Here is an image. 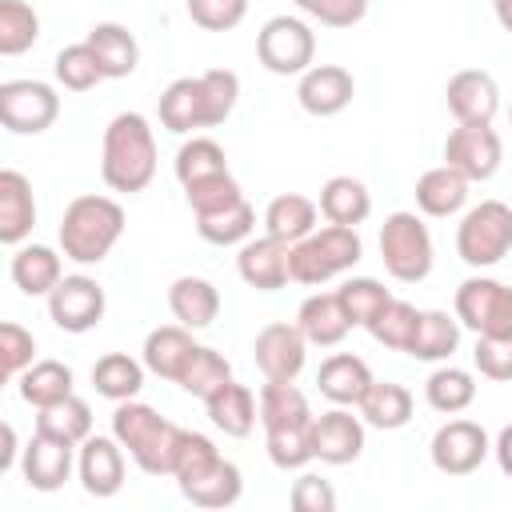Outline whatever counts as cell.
<instances>
[{
    "label": "cell",
    "instance_id": "obj_49",
    "mask_svg": "<svg viewBox=\"0 0 512 512\" xmlns=\"http://www.w3.org/2000/svg\"><path fill=\"white\" fill-rule=\"evenodd\" d=\"M28 364H36V336L28 328H20L16 320L0 324V372L8 380H16Z\"/></svg>",
    "mask_w": 512,
    "mask_h": 512
},
{
    "label": "cell",
    "instance_id": "obj_2",
    "mask_svg": "<svg viewBox=\"0 0 512 512\" xmlns=\"http://www.w3.org/2000/svg\"><path fill=\"white\" fill-rule=\"evenodd\" d=\"M100 176L112 192H144L156 176V136L140 112H120L104 128Z\"/></svg>",
    "mask_w": 512,
    "mask_h": 512
},
{
    "label": "cell",
    "instance_id": "obj_6",
    "mask_svg": "<svg viewBox=\"0 0 512 512\" xmlns=\"http://www.w3.org/2000/svg\"><path fill=\"white\" fill-rule=\"evenodd\" d=\"M380 260L392 280L400 284H420L432 272V232L416 212H392L380 224Z\"/></svg>",
    "mask_w": 512,
    "mask_h": 512
},
{
    "label": "cell",
    "instance_id": "obj_5",
    "mask_svg": "<svg viewBox=\"0 0 512 512\" xmlns=\"http://www.w3.org/2000/svg\"><path fill=\"white\" fill-rule=\"evenodd\" d=\"M364 256V240L356 228H344V224H324V228H312L304 240H296L288 248V272L296 284H328L332 276L356 268Z\"/></svg>",
    "mask_w": 512,
    "mask_h": 512
},
{
    "label": "cell",
    "instance_id": "obj_29",
    "mask_svg": "<svg viewBox=\"0 0 512 512\" xmlns=\"http://www.w3.org/2000/svg\"><path fill=\"white\" fill-rule=\"evenodd\" d=\"M168 308H172L176 324L196 332V328H208L220 316V292L204 276H176L172 288H168Z\"/></svg>",
    "mask_w": 512,
    "mask_h": 512
},
{
    "label": "cell",
    "instance_id": "obj_45",
    "mask_svg": "<svg viewBox=\"0 0 512 512\" xmlns=\"http://www.w3.org/2000/svg\"><path fill=\"white\" fill-rule=\"evenodd\" d=\"M228 380H232V364H228L216 348H204V344H200V348L192 352V360H188V368L180 372L176 384H180L188 396L208 400V396H212L220 384H228Z\"/></svg>",
    "mask_w": 512,
    "mask_h": 512
},
{
    "label": "cell",
    "instance_id": "obj_23",
    "mask_svg": "<svg viewBox=\"0 0 512 512\" xmlns=\"http://www.w3.org/2000/svg\"><path fill=\"white\" fill-rule=\"evenodd\" d=\"M372 380H376L372 368L352 352H332L316 372L320 396L332 400V404H344V408H356L364 400V392L372 388Z\"/></svg>",
    "mask_w": 512,
    "mask_h": 512
},
{
    "label": "cell",
    "instance_id": "obj_9",
    "mask_svg": "<svg viewBox=\"0 0 512 512\" xmlns=\"http://www.w3.org/2000/svg\"><path fill=\"white\" fill-rule=\"evenodd\" d=\"M456 320L472 328L476 336H500L512 332V284L492 276H468L456 288Z\"/></svg>",
    "mask_w": 512,
    "mask_h": 512
},
{
    "label": "cell",
    "instance_id": "obj_48",
    "mask_svg": "<svg viewBox=\"0 0 512 512\" xmlns=\"http://www.w3.org/2000/svg\"><path fill=\"white\" fill-rule=\"evenodd\" d=\"M184 200H188L192 216H208V212H220V208L244 200V192H240V184H236L232 172H216V176H204V180L188 184L184 188Z\"/></svg>",
    "mask_w": 512,
    "mask_h": 512
},
{
    "label": "cell",
    "instance_id": "obj_34",
    "mask_svg": "<svg viewBox=\"0 0 512 512\" xmlns=\"http://www.w3.org/2000/svg\"><path fill=\"white\" fill-rule=\"evenodd\" d=\"M316 212H320L316 200H308L300 192H280L264 208V232L276 236V240H284V244H296V240H304L316 228Z\"/></svg>",
    "mask_w": 512,
    "mask_h": 512
},
{
    "label": "cell",
    "instance_id": "obj_4",
    "mask_svg": "<svg viewBox=\"0 0 512 512\" xmlns=\"http://www.w3.org/2000/svg\"><path fill=\"white\" fill-rule=\"evenodd\" d=\"M112 436L124 444V452L132 456V464L140 472L172 476V452H176L180 428L172 420H164L152 404L120 400L116 412H112Z\"/></svg>",
    "mask_w": 512,
    "mask_h": 512
},
{
    "label": "cell",
    "instance_id": "obj_33",
    "mask_svg": "<svg viewBox=\"0 0 512 512\" xmlns=\"http://www.w3.org/2000/svg\"><path fill=\"white\" fill-rule=\"evenodd\" d=\"M260 424H264V432L312 424L308 396L296 388V380H264V388H260Z\"/></svg>",
    "mask_w": 512,
    "mask_h": 512
},
{
    "label": "cell",
    "instance_id": "obj_54",
    "mask_svg": "<svg viewBox=\"0 0 512 512\" xmlns=\"http://www.w3.org/2000/svg\"><path fill=\"white\" fill-rule=\"evenodd\" d=\"M492 452H496V464H500V472L512 480V424H504V428H500V436H496Z\"/></svg>",
    "mask_w": 512,
    "mask_h": 512
},
{
    "label": "cell",
    "instance_id": "obj_50",
    "mask_svg": "<svg viewBox=\"0 0 512 512\" xmlns=\"http://www.w3.org/2000/svg\"><path fill=\"white\" fill-rule=\"evenodd\" d=\"M472 364H476L480 376H488V380H496V384H508V380H512V332L476 336Z\"/></svg>",
    "mask_w": 512,
    "mask_h": 512
},
{
    "label": "cell",
    "instance_id": "obj_56",
    "mask_svg": "<svg viewBox=\"0 0 512 512\" xmlns=\"http://www.w3.org/2000/svg\"><path fill=\"white\" fill-rule=\"evenodd\" d=\"M492 12H496V20H500V28L512 32V0H492Z\"/></svg>",
    "mask_w": 512,
    "mask_h": 512
},
{
    "label": "cell",
    "instance_id": "obj_57",
    "mask_svg": "<svg viewBox=\"0 0 512 512\" xmlns=\"http://www.w3.org/2000/svg\"><path fill=\"white\" fill-rule=\"evenodd\" d=\"M508 120H512V108H508Z\"/></svg>",
    "mask_w": 512,
    "mask_h": 512
},
{
    "label": "cell",
    "instance_id": "obj_17",
    "mask_svg": "<svg viewBox=\"0 0 512 512\" xmlns=\"http://www.w3.org/2000/svg\"><path fill=\"white\" fill-rule=\"evenodd\" d=\"M72 464H76V444L56 440V436H48V432H36V436L24 444L20 476H24V484L36 488V492H56V488H64V480L72 476Z\"/></svg>",
    "mask_w": 512,
    "mask_h": 512
},
{
    "label": "cell",
    "instance_id": "obj_51",
    "mask_svg": "<svg viewBox=\"0 0 512 512\" xmlns=\"http://www.w3.org/2000/svg\"><path fill=\"white\" fill-rule=\"evenodd\" d=\"M192 24H200L204 32H228L244 20L248 0H184Z\"/></svg>",
    "mask_w": 512,
    "mask_h": 512
},
{
    "label": "cell",
    "instance_id": "obj_37",
    "mask_svg": "<svg viewBox=\"0 0 512 512\" xmlns=\"http://www.w3.org/2000/svg\"><path fill=\"white\" fill-rule=\"evenodd\" d=\"M72 368L64 360H36L28 364L20 376H16V388H20V400L32 404V408H48L64 396H72Z\"/></svg>",
    "mask_w": 512,
    "mask_h": 512
},
{
    "label": "cell",
    "instance_id": "obj_14",
    "mask_svg": "<svg viewBox=\"0 0 512 512\" xmlns=\"http://www.w3.org/2000/svg\"><path fill=\"white\" fill-rule=\"evenodd\" d=\"M252 356H256V368L264 372V380H296L308 360V340H304L300 324L276 320L256 332Z\"/></svg>",
    "mask_w": 512,
    "mask_h": 512
},
{
    "label": "cell",
    "instance_id": "obj_22",
    "mask_svg": "<svg viewBox=\"0 0 512 512\" xmlns=\"http://www.w3.org/2000/svg\"><path fill=\"white\" fill-rule=\"evenodd\" d=\"M36 228V196L24 172L4 168L0 172V240L8 248H20L24 236Z\"/></svg>",
    "mask_w": 512,
    "mask_h": 512
},
{
    "label": "cell",
    "instance_id": "obj_31",
    "mask_svg": "<svg viewBox=\"0 0 512 512\" xmlns=\"http://www.w3.org/2000/svg\"><path fill=\"white\" fill-rule=\"evenodd\" d=\"M320 216L328 224H344V228H356L372 216V192L364 180L356 176H332L324 188H320Z\"/></svg>",
    "mask_w": 512,
    "mask_h": 512
},
{
    "label": "cell",
    "instance_id": "obj_25",
    "mask_svg": "<svg viewBox=\"0 0 512 512\" xmlns=\"http://www.w3.org/2000/svg\"><path fill=\"white\" fill-rule=\"evenodd\" d=\"M468 176L464 172H456L452 164H440V168H428L420 180H416V188H412V196H416V208L424 212V216H436V220H444V216H456L464 204H468Z\"/></svg>",
    "mask_w": 512,
    "mask_h": 512
},
{
    "label": "cell",
    "instance_id": "obj_16",
    "mask_svg": "<svg viewBox=\"0 0 512 512\" xmlns=\"http://www.w3.org/2000/svg\"><path fill=\"white\" fill-rule=\"evenodd\" d=\"M76 476L88 496H116L124 488V444L116 436H88L76 452Z\"/></svg>",
    "mask_w": 512,
    "mask_h": 512
},
{
    "label": "cell",
    "instance_id": "obj_20",
    "mask_svg": "<svg viewBox=\"0 0 512 512\" xmlns=\"http://www.w3.org/2000/svg\"><path fill=\"white\" fill-rule=\"evenodd\" d=\"M288 248L292 244H284V240H276V236H248L244 244H240V252H236V272H240V280L248 284V288H256V292H276V288H284L288 280H292V272H288Z\"/></svg>",
    "mask_w": 512,
    "mask_h": 512
},
{
    "label": "cell",
    "instance_id": "obj_38",
    "mask_svg": "<svg viewBox=\"0 0 512 512\" xmlns=\"http://www.w3.org/2000/svg\"><path fill=\"white\" fill-rule=\"evenodd\" d=\"M36 432H48L56 440H68V444H84L92 436V408L88 400H80L76 392L48 404V408H36Z\"/></svg>",
    "mask_w": 512,
    "mask_h": 512
},
{
    "label": "cell",
    "instance_id": "obj_15",
    "mask_svg": "<svg viewBox=\"0 0 512 512\" xmlns=\"http://www.w3.org/2000/svg\"><path fill=\"white\" fill-rule=\"evenodd\" d=\"M364 452V420L352 416L344 404L312 416V456L320 464H352Z\"/></svg>",
    "mask_w": 512,
    "mask_h": 512
},
{
    "label": "cell",
    "instance_id": "obj_27",
    "mask_svg": "<svg viewBox=\"0 0 512 512\" xmlns=\"http://www.w3.org/2000/svg\"><path fill=\"white\" fill-rule=\"evenodd\" d=\"M204 408H208V420L224 436H236V440H244L256 428V420H260V396H252V388L248 384H236V380L220 384L204 400Z\"/></svg>",
    "mask_w": 512,
    "mask_h": 512
},
{
    "label": "cell",
    "instance_id": "obj_10",
    "mask_svg": "<svg viewBox=\"0 0 512 512\" xmlns=\"http://www.w3.org/2000/svg\"><path fill=\"white\" fill-rule=\"evenodd\" d=\"M60 96L44 80H4L0 84V124L16 136H40L56 124Z\"/></svg>",
    "mask_w": 512,
    "mask_h": 512
},
{
    "label": "cell",
    "instance_id": "obj_43",
    "mask_svg": "<svg viewBox=\"0 0 512 512\" xmlns=\"http://www.w3.org/2000/svg\"><path fill=\"white\" fill-rule=\"evenodd\" d=\"M40 40V16L24 0H0V56H20Z\"/></svg>",
    "mask_w": 512,
    "mask_h": 512
},
{
    "label": "cell",
    "instance_id": "obj_55",
    "mask_svg": "<svg viewBox=\"0 0 512 512\" xmlns=\"http://www.w3.org/2000/svg\"><path fill=\"white\" fill-rule=\"evenodd\" d=\"M0 436H4V448H0V468L8 472V468H16V456H24V448L16 444V428H12V424H4V428H0Z\"/></svg>",
    "mask_w": 512,
    "mask_h": 512
},
{
    "label": "cell",
    "instance_id": "obj_3",
    "mask_svg": "<svg viewBox=\"0 0 512 512\" xmlns=\"http://www.w3.org/2000/svg\"><path fill=\"white\" fill-rule=\"evenodd\" d=\"M60 252L72 264H100L124 236V208L112 196H76L60 216Z\"/></svg>",
    "mask_w": 512,
    "mask_h": 512
},
{
    "label": "cell",
    "instance_id": "obj_30",
    "mask_svg": "<svg viewBox=\"0 0 512 512\" xmlns=\"http://www.w3.org/2000/svg\"><path fill=\"white\" fill-rule=\"evenodd\" d=\"M8 272H12V284L24 296H48L64 280V264H60L56 248H48V244H20L12 252Z\"/></svg>",
    "mask_w": 512,
    "mask_h": 512
},
{
    "label": "cell",
    "instance_id": "obj_13",
    "mask_svg": "<svg viewBox=\"0 0 512 512\" xmlns=\"http://www.w3.org/2000/svg\"><path fill=\"white\" fill-rule=\"evenodd\" d=\"M500 160H504V144H500V132L492 124H456L444 140V164L464 172L472 184L492 180Z\"/></svg>",
    "mask_w": 512,
    "mask_h": 512
},
{
    "label": "cell",
    "instance_id": "obj_7",
    "mask_svg": "<svg viewBox=\"0 0 512 512\" xmlns=\"http://www.w3.org/2000/svg\"><path fill=\"white\" fill-rule=\"evenodd\" d=\"M512 252V208L504 200H480L456 224V256L468 268H492Z\"/></svg>",
    "mask_w": 512,
    "mask_h": 512
},
{
    "label": "cell",
    "instance_id": "obj_24",
    "mask_svg": "<svg viewBox=\"0 0 512 512\" xmlns=\"http://www.w3.org/2000/svg\"><path fill=\"white\" fill-rule=\"evenodd\" d=\"M244 492V476L232 460L216 456L208 468H200L196 476L180 480V496L192 500L196 508H232Z\"/></svg>",
    "mask_w": 512,
    "mask_h": 512
},
{
    "label": "cell",
    "instance_id": "obj_12",
    "mask_svg": "<svg viewBox=\"0 0 512 512\" xmlns=\"http://www.w3.org/2000/svg\"><path fill=\"white\" fill-rule=\"evenodd\" d=\"M104 308H108L104 288H100L92 276H84V272L64 276V280L48 292V316H52V324H56L60 332H72V336L92 332V328L104 320Z\"/></svg>",
    "mask_w": 512,
    "mask_h": 512
},
{
    "label": "cell",
    "instance_id": "obj_11",
    "mask_svg": "<svg viewBox=\"0 0 512 512\" xmlns=\"http://www.w3.org/2000/svg\"><path fill=\"white\" fill-rule=\"evenodd\" d=\"M488 452H492V440L476 420H448L432 432V444H428L432 468L444 476H472L488 460Z\"/></svg>",
    "mask_w": 512,
    "mask_h": 512
},
{
    "label": "cell",
    "instance_id": "obj_21",
    "mask_svg": "<svg viewBox=\"0 0 512 512\" xmlns=\"http://www.w3.org/2000/svg\"><path fill=\"white\" fill-rule=\"evenodd\" d=\"M196 348H200V344L192 340V328H184V324H160V328H152V332L144 336L140 360H144V368L156 372L160 380H172V384H176Z\"/></svg>",
    "mask_w": 512,
    "mask_h": 512
},
{
    "label": "cell",
    "instance_id": "obj_52",
    "mask_svg": "<svg viewBox=\"0 0 512 512\" xmlns=\"http://www.w3.org/2000/svg\"><path fill=\"white\" fill-rule=\"evenodd\" d=\"M292 4L324 28H352L368 12V0H292Z\"/></svg>",
    "mask_w": 512,
    "mask_h": 512
},
{
    "label": "cell",
    "instance_id": "obj_41",
    "mask_svg": "<svg viewBox=\"0 0 512 512\" xmlns=\"http://www.w3.org/2000/svg\"><path fill=\"white\" fill-rule=\"evenodd\" d=\"M172 168H176V180L188 188V184H196V180H204V176L228 172V156H224V148H220L212 136H192V140L180 144Z\"/></svg>",
    "mask_w": 512,
    "mask_h": 512
},
{
    "label": "cell",
    "instance_id": "obj_18",
    "mask_svg": "<svg viewBox=\"0 0 512 512\" xmlns=\"http://www.w3.org/2000/svg\"><path fill=\"white\" fill-rule=\"evenodd\" d=\"M352 96H356V80H352V72L348 68H340V64H312L304 76H300V84H296V100H300V108L308 112V116H340L348 104H352Z\"/></svg>",
    "mask_w": 512,
    "mask_h": 512
},
{
    "label": "cell",
    "instance_id": "obj_19",
    "mask_svg": "<svg viewBox=\"0 0 512 512\" xmlns=\"http://www.w3.org/2000/svg\"><path fill=\"white\" fill-rule=\"evenodd\" d=\"M448 112L456 116V124H492L500 112V88L492 80V72L484 68H464L448 80L444 88Z\"/></svg>",
    "mask_w": 512,
    "mask_h": 512
},
{
    "label": "cell",
    "instance_id": "obj_40",
    "mask_svg": "<svg viewBox=\"0 0 512 512\" xmlns=\"http://www.w3.org/2000/svg\"><path fill=\"white\" fill-rule=\"evenodd\" d=\"M252 228H256V208H252L248 200H236V204H228V208H220V212H208V216H196L200 240L220 244V248L244 244V240L252 236Z\"/></svg>",
    "mask_w": 512,
    "mask_h": 512
},
{
    "label": "cell",
    "instance_id": "obj_1",
    "mask_svg": "<svg viewBox=\"0 0 512 512\" xmlns=\"http://www.w3.org/2000/svg\"><path fill=\"white\" fill-rule=\"evenodd\" d=\"M236 100H240V76L228 68L180 76L160 92V124L176 136L196 132V128H216L232 116Z\"/></svg>",
    "mask_w": 512,
    "mask_h": 512
},
{
    "label": "cell",
    "instance_id": "obj_35",
    "mask_svg": "<svg viewBox=\"0 0 512 512\" xmlns=\"http://www.w3.org/2000/svg\"><path fill=\"white\" fill-rule=\"evenodd\" d=\"M456 348H460V320L440 312V308H424L420 324H416V336L408 344V356L424 360V364H436V360H448Z\"/></svg>",
    "mask_w": 512,
    "mask_h": 512
},
{
    "label": "cell",
    "instance_id": "obj_8",
    "mask_svg": "<svg viewBox=\"0 0 512 512\" xmlns=\"http://www.w3.org/2000/svg\"><path fill=\"white\" fill-rule=\"evenodd\" d=\"M256 56L272 76H304L316 60V32L300 16H272L256 32Z\"/></svg>",
    "mask_w": 512,
    "mask_h": 512
},
{
    "label": "cell",
    "instance_id": "obj_42",
    "mask_svg": "<svg viewBox=\"0 0 512 512\" xmlns=\"http://www.w3.org/2000/svg\"><path fill=\"white\" fill-rule=\"evenodd\" d=\"M416 324H420V308H412L408 300H388L380 312H376V320L368 324V332H372V340L376 344H384V348H392V352H408V344H412V336H416Z\"/></svg>",
    "mask_w": 512,
    "mask_h": 512
},
{
    "label": "cell",
    "instance_id": "obj_39",
    "mask_svg": "<svg viewBox=\"0 0 512 512\" xmlns=\"http://www.w3.org/2000/svg\"><path fill=\"white\" fill-rule=\"evenodd\" d=\"M424 400H428L432 412L456 416V412H464V408L476 400V376H472L468 368L444 364V368H436V372L424 380Z\"/></svg>",
    "mask_w": 512,
    "mask_h": 512
},
{
    "label": "cell",
    "instance_id": "obj_32",
    "mask_svg": "<svg viewBox=\"0 0 512 512\" xmlns=\"http://www.w3.org/2000/svg\"><path fill=\"white\" fill-rule=\"evenodd\" d=\"M360 408V420L368 428H380V432H396L412 420V392L396 380H372V388L364 392V400L356 404Z\"/></svg>",
    "mask_w": 512,
    "mask_h": 512
},
{
    "label": "cell",
    "instance_id": "obj_47",
    "mask_svg": "<svg viewBox=\"0 0 512 512\" xmlns=\"http://www.w3.org/2000/svg\"><path fill=\"white\" fill-rule=\"evenodd\" d=\"M264 444H268V460L284 472H300L312 456V424L304 428H272L264 432Z\"/></svg>",
    "mask_w": 512,
    "mask_h": 512
},
{
    "label": "cell",
    "instance_id": "obj_28",
    "mask_svg": "<svg viewBox=\"0 0 512 512\" xmlns=\"http://www.w3.org/2000/svg\"><path fill=\"white\" fill-rule=\"evenodd\" d=\"M84 40H88V48H92L96 60H100L104 80H124V76L136 72V64H140V44H136V36H132L124 24H116V20L92 24Z\"/></svg>",
    "mask_w": 512,
    "mask_h": 512
},
{
    "label": "cell",
    "instance_id": "obj_26",
    "mask_svg": "<svg viewBox=\"0 0 512 512\" xmlns=\"http://www.w3.org/2000/svg\"><path fill=\"white\" fill-rule=\"evenodd\" d=\"M296 324H300L304 340L316 344V348H336L352 332V320H348V312H344V304H340L336 292H312L300 304Z\"/></svg>",
    "mask_w": 512,
    "mask_h": 512
},
{
    "label": "cell",
    "instance_id": "obj_46",
    "mask_svg": "<svg viewBox=\"0 0 512 512\" xmlns=\"http://www.w3.org/2000/svg\"><path fill=\"white\" fill-rule=\"evenodd\" d=\"M52 72H56V84H64L68 92H88V88H96L104 80V68L96 60V52L88 48V40L60 48Z\"/></svg>",
    "mask_w": 512,
    "mask_h": 512
},
{
    "label": "cell",
    "instance_id": "obj_36",
    "mask_svg": "<svg viewBox=\"0 0 512 512\" xmlns=\"http://www.w3.org/2000/svg\"><path fill=\"white\" fill-rule=\"evenodd\" d=\"M144 360H132L128 352H104L96 364H92V384L104 400L120 404V400H136L140 388H144Z\"/></svg>",
    "mask_w": 512,
    "mask_h": 512
},
{
    "label": "cell",
    "instance_id": "obj_53",
    "mask_svg": "<svg viewBox=\"0 0 512 512\" xmlns=\"http://www.w3.org/2000/svg\"><path fill=\"white\" fill-rule=\"evenodd\" d=\"M288 500H292L296 512H332V508H336V488H332L324 476L304 472V476L292 484Z\"/></svg>",
    "mask_w": 512,
    "mask_h": 512
},
{
    "label": "cell",
    "instance_id": "obj_44",
    "mask_svg": "<svg viewBox=\"0 0 512 512\" xmlns=\"http://www.w3.org/2000/svg\"><path fill=\"white\" fill-rule=\"evenodd\" d=\"M336 296H340V304H344L352 328H368V324L376 320V312L392 300V292H388L380 280H372V276H348V280L336 288Z\"/></svg>",
    "mask_w": 512,
    "mask_h": 512
}]
</instances>
